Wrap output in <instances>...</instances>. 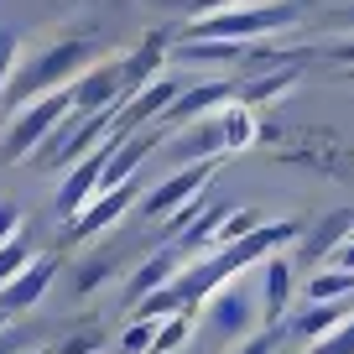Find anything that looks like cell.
Returning <instances> with one entry per match:
<instances>
[{
	"mask_svg": "<svg viewBox=\"0 0 354 354\" xmlns=\"http://www.w3.org/2000/svg\"><path fill=\"white\" fill-rule=\"evenodd\" d=\"M104 167H110V141L94 146L84 162H73V167L63 172V188H57V214H63V219H78L88 203L100 198V188H104Z\"/></svg>",
	"mask_w": 354,
	"mask_h": 354,
	"instance_id": "30bf717a",
	"label": "cell"
},
{
	"mask_svg": "<svg viewBox=\"0 0 354 354\" xmlns=\"http://www.w3.org/2000/svg\"><path fill=\"white\" fill-rule=\"evenodd\" d=\"M167 156L172 167H188V162H224L230 156V141H224V115H203V120H188L167 136Z\"/></svg>",
	"mask_w": 354,
	"mask_h": 354,
	"instance_id": "ba28073f",
	"label": "cell"
},
{
	"mask_svg": "<svg viewBox=\"0 0 354 354\" xmlns=\"http://www.w3.org/2000/svg\"><path fill=\"white\" fill-rule=\"evenodd\" d=\"M6 328H11V318H6V313H0V333H6Z\"/></svg>",
	"mask_w": 354,
	"mask_h": 354,
	"instance_id": "1f68e13d",
	"label": "cell"
},
{
	"mask_svg": "<svg viewBox=\"0 0 354 354\" xmlns=\"http://www.w3.org/2000/svg\"><path fill=\"white\" fill-rule=\"evenodd\" d=\"M302 78V63H277V68H255V73H245V84H234V100L240 104H266V100H277L281 88H292Z\"/></svg>",
	"mask_w": 354,
	"mask_h": 354,
	"instance_id": "e0dca14e",
	"label": "cell"
},
{
	"mask_svg": "<svg viewBox=\"0 0 354 354\" xmlns=\"http://www.w3.org/2000/svg\"><path fill=\"white\" fill-rule=\"evenodd\" d=\"M344 240H354V209H339V214H328V219H318L313 230H302L297 245H302V261L308 266H328Z\"/></svg>",
	"mask_w": 354,
	"mask_h": 354,
	"instance_id": "5bb4252c",
	"label": "cell"
},
{
	"mask_svg": "<svg viewBox=\"0 0 354 354\" xmlns=\"http://www.w3.org/2000/svg\"><path fill=\"white\" fill-rule=\"evenodd\" d=\"M172 6H183L193 21V16H214V11H230V6H250V0H172Z\"/></svg>",
	"mask_w": 354,
	"mask_h": 354,
	"instance_id": "484cf974",
	"label": "cell"
},
{
	"mask_svg": "<svg viewBox=\"0 0 354 354\" xmlns=\"http://www.w3.org/2000/svg\"><path fill=\"white\" fill-rule=\"evenodd\" d=\"M26 354H47V349H26Z\"/></svg>",
	"mask_w": 354,
	"mask_h": 354,
	"instance_id": "d6a6232c",
	"label": "cell"
},
{
	"mask_svg": "<svg viewBox=\"0 0 354 354\" xmlns=\"http://www.w3.org/2000/svg\"><path fill=\"white\" fill-rule=\"evenodd\" d=\"M302 354H354V318H349V323H339L333 333H323L318 344H308Z\"/></svg>",
	"mask_w": 354,
	"mask_h": 354,
	"instance_id": "603a6c76",
	"label": "cell"
},
{
	"mask_svg": "<svg viewBox=\"0 0 354 354\" xmlns=\"http://www.w3.org/2000/svg\"><path fill=\"white\" fill-rule=\"evenodd\" d=\"M68 110H73V88H53V94H42V100L21 104V110L11 115V125L0 131V162L6 167L32 162V151L57 131V120H63Z\"/></svg>",
	"mask_w": 354,
	"mask_h": 354,
	"instance_id": "277c9868",
	"label": "cell"
},
{
	"mask_svg": "<svg viewBox=\"0 0 354 354\" xmlns=\"http://www.w3.org/2000/svg\"><path fill=\"white\" fill-rule=\"evenodd\" d=\"M32 240H26V234H16V240H6V245H0V287H6V281H11V277H21V271H26V266H32Z\"/></svg>",
	"mask_w": 354,
	"mask_h": 354,
	"instance_id": "44dd1931",
	"label": "cell"
},
{
	"mask_svg": "<svg viewBox=\"0 0 354 354\" xmlns=\"http://www.w3.org/2000/svg\"><path fill=\"white\" fill-rule=\"evenodd\" d=\"M277 344H281V328H261V333H250L245 344H234L230 354H277Z\"/></svg>",
	"mask_w": 354,
	"mask_h": 354,
	"instance_id": "d4e9b609",
	"label": "cell"
},
{
	"mask_svg": "<svg viewBox=\"0 0 354 354\" xmlns=\"http://www.w3.org/2000/svg\"><path fill=\"white\" fill-rule=\"evenodd\" d=\"M308 302H349L354 297V271L349 266H323L318 277H308Z\"/></svg>",
	"mask_w": 354,
	"mask_h": 354,
	"instance_id": "ac0fdd59",
	"label": "cell"
},
{
	"mask_svg": "<svg viewBox=\"0 0 354 354\" xmlns=\"http://www.w3.org/2000/svg\"><path fill=\"white\" fill-rule=\"evenodd\" d=\"M214 167H219V162H188V167H177L167 183H156V188L141 198V214H146V219H162V224H167L177 209H188V203L209 188Z\"/></svg>",
	"mask_w": 354,
	"mask_h": 354,
	"instance_id": "52a82bcc",
	"label": "cell"
},
{
	"mask_svg": "<svg viewBox=\"0 0 354 354\" xmlns=\"http://www.w3.org/2000/svg\"><path fill=\"white\" fill-rule=\"evenodd\" d=\"M302 6L297 0H250V6H230V11H214V16H193L183 21L177 37H219V42H266L277 37L281 26H297Z\"/></svg>",
	"mask_w": 354,
	"mask_h": 354,
	"instance_id": "7a4b0ae2",
	"label": "cell"
},
{
	"mask_svg": "<svg viewBox=\"0 0 354 354\" xmlns=\"http://www.w3.org/2000/svg\"><path fill=\"white\" fill-rule=\"evenodd\" d=\"M203 318H209V333L224 344V349H234V344H245L250 333H261V328H266V318H261V297H255V292L245 287L240 277L224 281V287L214 292L209 302H203Z\"/></svg>",
	"mask_w": 354,
	"mask_h": 354,
	"instance_id": "5b68a950",
	"label": "cell"
},
{
	"mask_svg": "<svg viewBox=\"0 0 354 354\" xmlns=\"http://www.w3.org/2000/svg\"><path fill=\"white\" fill-rule=\"evenodd\" d=\"M349 84H354V68H349Z\"/></svg>",
	"mask_w": 354,
	"mask_h": 354,
	"instance_id": "836d02e7",
	"label": "cell"
},
{
	"mask_svg": "<svg viewBox=\"0 0 354 354\" xmlns=\"http://www.w3.org/2000/svg\"><path fill=\"white\" fill-rule=\"evenodd\" d=\"M21 209H16V203H0V245L6 240H16V234H21Z\"/></svg>",
	"mask_w": 354,
	"mask_h": 354,
	"instance_id": "83f0119b",
	"label": "cell"
},
{
	"mask_svg": "<svg viewBox=\"0 0 354 354\" xmlns=\"http://www.w3.org/2000/svg\"><path fill=\"white\" fill-rule=\"evenodd\" d=\"M53 277H57V255H32V266H26L21 277H11L0 287V313L16 318V313L37 308V302L47 297V287H53Z\"/></svg>",
	"mask_w": 354,
	"mask_h": 354,
	"instance_id": "4fadbf2b",
	"label": "cell"
},
{
	"mask_svg": "<svg viewBox=\"0 0 354 354\" xmlns=\"http://www.w3.org/2000/svg\"><path fill=\"white\" fill-rule=\"evenodd\" d=\"M110 271H115V255H94V261H84V271H78V292H94Z\"/></svg>",
	"mask_w": 354,
	"mask_h": 354,
	"instance_id": "cb8c5ba5",
	"label": "cell"
},
{
	"mask_svg": "<svg viewBox=\"0 0 354 354\" xmlns=\"http://www.w3.org/2000/svg\"><path fill=\"white\" fill-rule=\"evenodd\" d=\"M136 198H141V177H125L120 188H104L100 198H94L84 214H78V219H68V234H73V240H94L100 230L120 224L125 214L136 209Z\"/></svg>",
	"mask_w": 354,
	"mask_h": 354,
	"instance_id": "8fae6325",
	"label": "cell"
},
{
	"mask_svg": "<svg viewBox=\"0 0 354 354\" xmlns=\"http://www.w3.org/2000/svg\"><path fill=\"white\" fill-rule=\"evenodd\" d=\"M183 277V250L177 245H167V250H156V255H146L141 266H136V277H131V287H125V302H141V297H151V292H162V287H172V281Z\"/></svg>",
	"mask_w": 354,
	"mask_h": 354,
	"instance_id": "9a60e30c",
	"label": "cell"
},
{
	"mask_svg": "<svg viewBox=\"0 0 354 354\" xmlns=\"http://www.w3.org/2000/svg\"><path fill=\"white\" fill-rule=\"evenodd\" d=\"M230 100H234V84H230V78H209V84H193V88H183V94H177V100H172V110H167L156 125H162V131L172 136L177 125L203 120V115H219Z\"/></svg>",
	"mask_w": 354,
	"mask_h": 354,
	"instance_id": "7c38bea8",
	"label": "cell"
},
{
	"mask_svg": "<svg viewBox=\"0 0 354 354\" xmlns=\"http://www.w3.org/2000/svg\"><path fill=\"white\" fill-rule=\"evenodd\" d=\"M328 63H344V68H354V32H344L339 42H328Z\"/></svg>",
	"mask_w": 354,
	"mask_h": 354,
	"instance_id": "f1b7e54d",
	"label": "cell"
},
{
	"mask_svg": "<svg viewBox=\"0 0 354 354\" xmlns=\"http://www.w3.org/2000/svg\"><path fill=\"white\" fill-rule=\"evenodd\" d=\"M115 131V110H100V115H88V110H68L63 120H57V131L47 136L42 146H37L32 167H42V172H68L73 162H84L94 146H104Z\"/></svg>",
	"mask_w": 354,
	"mask_h": 354,
	"instance_id": "3957f363",
	"label": "cell"
},
{
	"mask_svg": "<svg viewBox=\"0 0 354 354\" xmlns=\"http://www.w3.org/2000/svg\"><path fill=\"white\" fill-rule=\"evenodd\" d=\"M219 115H224V141H230V156L245 151V146L255 141V110H250V104H240V100H230Z\"/></svg>",
	"mask_w": 354,
	"mask_h": 354,
	"instance_id": "d6986e66",
	"label": "cell"
},
{
	"mask_svg": "<svg viewBox=\"0 0 354 354\" xmlns=\"http://www.w3.org/2000/svg\"><path fill=\"white\" fill-rule=\"evenodd\" d=\"M73 110H120L125 104V57H100V63H88L84 73L73 78Z\"/></svg>",
	"mask_w": 354,
	"mask_h": 354,
	"instance_id": "8992f818",
	"label": "cell"
},
{
	"mask_svg": "<svg viewBox=\"0 0 354 354\" xmlns=\"http://www.w3.org/2000/svg\"><path fill=\"white\" fill-rule=\"evenodd\" d=\"M0 354H26V349H21V339H16V333H11V328L0 333Z\"/></svg>",
	"mask_w": 354,
	"mask_h": 354,
	"instance_id": "f546056e",
	"label": "cell"
},
{
	"mask_svg": "<svg viewBox=\"0 0 354 354\" xmlns=\"http://www.w3.org/2000/svg\"><path fill=\"white\" fill-rule=\"evenodd\" d=\"M151 344H156V318H136L131 328L120 333V349L125 354H151Z\"/></svg>",
	"mask_w": 354,
	"mask_h": 354,
	"instance_id": "7402d4cb",
	"label": "cell"
},
{
	"mask_svg": "<svg viewBox=\"0 0 354 354\" xmlns=\"http://www.w3.org/2000/svg\"><path fill=\"white\" fill-rule=\"evenodd\" d=\"M100 344H104L100 328H84V333H73V339H68L57 354H100Z\"/></svg>",
	"mask_w": 354,
	"mask_h": 354,
	"instance_id": "4316f807",
	"label": "cell"
},
{
	"mask_svg": "<svg viewBox=\"0 0 354 354\" xmlns=\"http://www.w3.org/2000/svg\"><path fill=\"white\" fill-rule=\"evenodd\" d=\"M292 297H297V261L287 250H271L261 261V318H266V328H287Z\"/></svg>",
	"mask_w": 354,
	"mask_h": 354,
	"instance_id": "9c48e42d",
	"label": "cell"
},
{
	"mask_svg": "<svg viewBox=\"0 0 354 354\" xmlns=\"http://www.w3.org/2000/svg\"><path fill=\"white\" fill-rule=\"evenodd\" d=\"M333 21H339V26H344V32H354V6H344V11H339V16H333Z\"/></svg>",
	"mask_w": 354,
	"mask_h": 354,
	"instance_id": "4dcf8cb0",
	"label": "cell"
},
{
	"mask_svg": "<svg viewBox=\"0 0 354 354\" xmlns=\"http://www.w3.org/2000/svg\"><path fill=\"white\" fill-rule=\"evenodd\" d=\"M349 318H354V297L349 302H308L302 313L287 318V333L302 339V344H318L323 333H333L339 323H349Z\"/></svg>",
	"mask_w": 354,
	"mask_h": 354,
	"instance_id": "2e32d148",
	"label": "cell"
},
{
	"mask_svg": "<svg viewBox=\"0 0 354 354\" xmlns=\"http://www.w3.org/2000/svg\"><path fill=\"white\" fill-rule=\"evenodd\" d=\"M188 339H193V313L183 308V313H172V318H156V344H151V354H177Z\"/></svg>",
	"mask_w": 354,
	"mask_h": 354,
	"instance_id": "ffe728a7",
	"label": "cell"
},
{
	"mask_svg": "<svg viewBox=\"0 0 354 354\" xmlns=\"http://www.w3.org/2000/svg\"><path fill=\"white\" fill-rule=\"evenodd\" d=\"M88 63H100V47L88 42V37H63V42L42 47L37 57H26V63L11 73V84H6V94H0V100L11 104V110H21V104L53 94V88H68Z\"/></svg>",
	"mask_w": 354,
	"mask_h": 354,
	"instance_id": "6da1fadb",
	"label": "cell"
}]
</instances>
